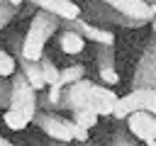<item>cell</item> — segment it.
Wrapping results in <instances>:
<instances>
[{"mask_svg": "<svg viewBox=\"0 0 156 146\" xmlns=\"http://www.w3.org/2000/svg\"><path fill=\"white\" fill-rule=\"evenodd\" d=\"M49 146H68V144H66V141H54V139H51V144H49Z\"/></svg>", "mask_w": 156, "mask_h": 146, "instance_id": "cell-21", "label": "cell"}, {"mask_svg": "<svg viewBox=\"0 0 156 146\" xmlns=\"http://www.w3.org/2000/svg\"><path fill=\"white\" fill-rule=\"evenodd\" d=\"M10 2H12V5H17V7H22V2H24V0H10Z\"/></svg>", "mask_w": 156, "mask_h": 146, "instance_id": "cell-22", "label": "cell"}, {"mask_svg": "<svg viewBox=\"0 0 156 146\" xmlns=\"http://www.w3.org/2000/svg\"><path fill=\"white\" fill-rule=\"evenodd\" d=\"M17 15V5H12L10 0H0V29L5 24H10V19Z\"/></svg>", "mask_w": 156, "mask_h": 146, "instance_id": "cell-18", "label": "cell"}, {"mask_svg": "<svg viewBox=\"0 0 156 146\" xmlns=\"http://www.w3.org/2000/svg\"><path fill=\"white\" fill-rule=\"evenodd\" d=\"M117 100H119V95L115 90H110L107 85H98L88 78H80V80L63 88V97H61L58 109H68V112L90 109L100 117H112Z\"/></svg>", "mask_w": 156, "mask_h": 146, "instance_id": "cell-1", "label": "cell"}, {"mask_svg": "<svg viewBox=\"0 0 156 146\" xmlns=\"http://www.w3.org/2000/svg\"><path fill=\"white\" fill-rule=\"evenodd\" d=\"M132 88H156V32L151 34L149 44L144 46V54L136 61Z\"/></svg>", "mask_w": 156, "mask_h": 146, "instance_id": "cell-6", "label": "cell"}, {"mask_svg": "<svg viewBox=\"0 0 156 146\" xmlns=\"http://www.w3.org/2000/svg\"><path fill=\"white\" fill-rule=\"evenodd\" d=\"M61 27H68V29L80 32V34H83L88 41H93V44H110V46H115V34H112V29H107V27H102V24H98V22L85 19L83 15L76 17V19H61Z\"/></svg>", "mask_w": 156, "mask_h": 146, "instance_id": "cell-8", "label": "cell"}, {"mask_svg": "<svg viewBox=\"0 0 156 146\" xmlns=\"http://www.w3.org/2000/svg\"><path fill=\"white\" fill-rule=\"evenodd\" d=\"M146 2H151V5H156V0H146Z\"/></svg>", "mask_w": 156, "mask_h": 146, "instance_id": "cell-24", "label": "cell"}, {"mask_svg": "<svg viewBox=\"0 0 156 146\" xmlns=\"http://www.w3.org/2000/svg\"><path fill=\"white\" fill-rule=\"evenodd\" d=\"M12 83V92H10V102L5 107L2 122L10 131H22L34 122V114L39 112V90L32 88V83L24 78V73H15L10 78Z\"/></svg>", "mask_w": 156, "mask_h": 146, "instance_id": "cell-2", "label": "cell"}, {"mask_svg": "<svg viewBox=\"0 0 156 146\" xmlns=\"http://www.w3.org/2000/svg\"><path fill=\"white\" fill-rule=\"evenodd\" d=\"M102 2L112 5L115 10H119L122 15L136 19L141 24H146V22H151L156 17V5H151L146 0H102Z\"/></svg>", "mask_w": 156, "mask_h": 146, "instance_id": "cell-10", "label": "cell"}, {"mask_svg": "<svg viewBox=\"0 0 156 146\" xmlns=\"http://www.w3.org/2000/svg\"><path fill=\"white\" fill-rule=\"evenodd\" d=\"M17 73V56L12 51L0 49V78H12Z\"/></svg>", "mask_w": 156, "mask_h": 146, "instance_id": "cell-14", "label": "cell"}, {"mask_svg": "<svg viewBox=\"0 0 156 146\" xmlns=\"http://www.w3.org/2000/svg\"><path fill=\"white\" fill-rule=\"evenodd\" d=\"M61 29V17L58 15H51L46 10H39L32 22H29V29L24 34V44H22V56L27 58H41L44 56V49L49 44V39Z\"/></svg>", "mask_w": 156, "mask_h": 146, "instance_id": "cell-3", "label": "cell"}, {"mask_svg": "<svg viewBox=\"0 0 156 146\" xmlns=\"http://www.w3.org/2000/svg\"><path fill=\"white\" fill-rule=\"evenodd\" d=\"M85 41H88V39H85L80 32H76V29L61 27V29L56 32V46H58L61 54H66V56H78V54H83Z\"/></svg>", "mask_w": 156, "mask_h": 146, "instance_id": "cell-12", "label": "cell"}, {"mask_svg": "<svg viewBox=\"0 0 156 146\" xmlns=\"http://www.w3.org/2000/svg\"><path fill=\"white\" fill-rule=\"evenodd\" d=\"M95 68H98V75H100V80L105 85H117L119 83V73H117V66H115V46L98 44Z\"/></svg>", "mask_w": 156, "mask_h": 146, "instance_id": "cell-9", "label": "cell"}, {"mask_svg": "<svg viewBox=\"0 0 156 146\" xmlns=\"http://www.w3.org/2000/svg\"><path fill=\"white\" fill-rule=\"evenodd\" d=\"M83 146H98V144H90V141H85V144H83Z\"/></svg>", "mask_w": 156, "mask_h": 146, "instance_id": "cell-23", "label": "cell"}, {"mask_svg": "<svg viewBox=\"0 0 156 146\" xmlns=\"http://www.w3.org/2000/svg\"><path fill=\"white\" fill-rule=\"evenodd\" d=\"M41 73H44V80H46V88L54 85V83H61V68H56V63L49 58V56H41Z\"/></svg>", "mask_w": 156, "mask_h": 146, "instance_id": "cell-15", "label": "cell"}, {"mask_svg": "<svg viewBox=\"0 0 156 146\" xmlns=\"http://www.w3.org/2000/svg\"><path fill=\"white\" fill-rule=\"evenodd\" d=\"M71 119H73V122H76L78 127L93 129V127L98 124L100 114H95V112H90V109H73V112H71Z\"/></svg>", "mask_w": 156, "mask_h": 146, "instance_id": "cell-17", "label": "cell"}, {"mask_svg": "<svg viewBox=\"0 0 156 146\" xmlns=\"http://www.w3.org/2000/svg\"><path fill=\"white\" fill-rule=\"evenodd\" d=\"M127 131L144 146H156V114L149 109H134L127 117Z\"/></svg>", "mask_w": 156, "mask_h": 146, "instance_id": "cell-7", "label": "cell"}, {"mask_svg": "<svg viewBox=\"0 0 156 146\" xmlns=\"http://www.w3.org/2000/svg\"><path fill=\"white\" fill-rule=\"evenodd\" d=\"M27 2H32L34 7L46 10L51 15H58L61 19H76L83 15V7L76 0H27Z\"/></svg>", "mask_w": 156, "mask_h": 146, "instance_id": "cell-11", "label": "cell"}, {"mask_svg": "<svg viewBox=\"0 0 156 146\" xmlns=\"http://www.w3.org/2000/svg\"><path fill=\"white\" fill-rule=\"evenodd\" d=\"M80 78H85V66L83 63H73V66L61 68V85H71Z\"/></svg>", "mask_w": 156, "mask_h": 146, "instance_id": "cell-16", "label": "cell"}, {"mask_svg": "<svg viewBox=\"0 0 156 146\" xmlns=\"http://www.w3.org/2000/svg\"><path fill=\"white\" fill-rule=\"evenodd\" d=\"M17 66H20V71L24 73V78L32 83V88L34 90H39V92H44V88H46V80H44V73H41V61H37V58H27V56H17Z\"/></svg>", "mask_w": 156, "mask_h": 146, "instance_id": "cell-13", "label": "cell"}, {"mask_svg": "<svg viewBox=\"0 0 156 146\" xmlns=\"http://www.w3.org/2000/svg\"><path fill=\"white\" fill-rule=\"evenodd\" d=\"M32 124H37V129L44 136L54 139V141H66V144H71V141H80V144L90 141V129L78 127L73 119H66L61 114H54L51 109H39L34 114V122Z\"/></svg>", "mask_w": 156, "mask_h": 146, "instance_id": "cell-4", "label": "cell"}, {"mask_svg": "<svg viewBox=\"0 0 156 146\" xmlns=\"http://www.w3.org/2000/svg\"><path fill=\"white\" fill-rule=\"evenodd\" d=\"M112 146H139V144H136V139L129 131H122L119 129V131L112 134Z\"/></svg>", "mask_w": 156, "mask_h": 146, "instance_id": "cell-19", "label": "cell"}, {"mask_svg": "<svg viewBox=\"0 0 156 146\" xmlns=\"http://www.w3.org/2000/svg\"><path fill=\"white\" fill-rule=\"evenodd\" d=\"M85 12L88 15H83V17L90 19V22H98V24H115V27H132V29L134 27H141V22L122 15L119 10H115L112 5H107L102 0H90L85 5Z\"/></svg>", "mask_w": 156, "mask_h": 146, "instance_id": "cell-5", "label": "cell"}, {"mask_svg": "<svg viewBox=\"0 0 156 146\" xmlns=\"http://www.w3.org/2000/svg\"><path fill=\"white\" fill-rule=\"evenodd\" d=\"M10 92H12V83H10V78H0V109L7 107V102H10Z\"/></svg>", "mask_w": 156, "mask_h": 146, "instance_id": "cell-20", "label": "cell"}]
</instances>
